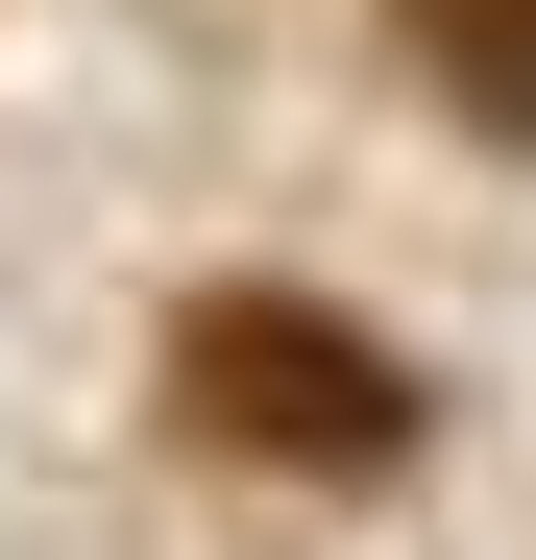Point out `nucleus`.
Segmentation results:
<instances>
[{"mask_svg": "<svg viewBox=\"0 0 536 560\" xmlns=\"http://www.w3.org/2000/svg\"><path fill=\"white\" fill-rule=\"evenodd\" d=\"M415 49L464 73V98H536V0H415Z\"/></svg>", "mask_w": 536, "mask_h": 560, "instance_id": "nucleus-2", "label": "nucleus"}, {"mask_svg": "<svg viewBox=\"0 0 536 560\" xmlns=\"http://www.w3.org/2000/svg\"><path fill=\"white\" fill-rule=\"evenodd\" d=\"M196 390H220L244 463H391V365L341 341V317H293V293H220L196 317Z\"/></svg>", "mask_w": 536, "mask_h": 560, "instance_id": "nucleus-1", "label": "nucleus"}]
</instances>
